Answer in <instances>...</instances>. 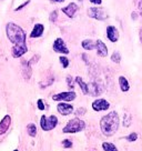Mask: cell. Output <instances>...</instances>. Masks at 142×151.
<instances>
[{
    "mask_svg": "<svg viewBox=\"0 0 142 151\" xmlns=\"http://www.w3.org/2000/svg\"><path fill=\"white\" fill-rule=\"evenodd\" d=\"M119 123H120V119H119L118 113L115 112V111H111L107 116L102 117L101 120H100L101 131H102L104 136L111 137L118 130Z\"/></svg>",
    "mask_w": 142,
    "mask_h": 151,
    "instance_id": "6da1fadb",
    "label": "cell"
},
{
    "mask_svg": "<svg viewBox=\"0 0 142 151\" xmlns=\"http://www.w3.org/2000/svg\"><path fill=\"white\" fill-rule=\"evenodd\" d=\"M6 32H7V37L9 39V41L14 43V46H20V45H27L26 43V32L24 29L20 26L14 24V22H9L6 26Z\"/></svg>",
    "mask_w": 142,
    "mask_h": 151,
    "instance_id": "7a4b0ae2",
    "label": "cell"
},
{
    "mask_svg": "<svg viewBox=\"0 0 142 151\" xmlns=\"http://www.w3.org/2000/svg\"><path fill=\"white\" fill-rule=\"evenodd\" d=\"M85 128V122L79 118H73L69 120L66 127L62 129L63 133H77L82 131Z\"/></svg>",
    "mask_w": 142,
    "mask_h": 151,
    "instance_id": "3957f363",
    "label": "cell"
},
{
    "mask_svg": "<svg viewBox=\"0 0 142 151\" xmlns=\"http://www.w3.org/2000/svg\"><path fill=\"white\" fill-rule=\"evenodd\" d=\"M58 124V118L56 116H50V117H46V116H42L41 119H40V126H41V129L43 131H50L52 129L57 127Z\"/></svg>",
    "mask_w": 142,
    "mask_h": 151,
    "instance_id": "277c9868",
    "label": "cell"
},
{
    "mask_svg": "<svg viewBox=\"0 0 142 151\" xmlns=\"http://www.w3.org/2000/svg\"><path fill=\"white\" fill-rule=\"evenodd\" d=\"M77 94L75 91H65V92H59L57 94L52 96V100L55 101H66V102H70L72 100H75Z\"/></svg>",
    "mask_w": 142,
    "mask_h": 151,
    "instance_id": "5b68a950",
    "label": "cell"
},
{
    "mask_svg": "<svg viewBox=\"0 0 142 151\" xmlns=\"http://www.w3.org/2000/svg\"><path fill=\"white\" fill-rule=\"evenodd\" d=\"M88 16L90 18L97 19V20H105L108 18V14L102 8H98V7H92L88 9Z\"/></svg>",
    "mask_w": 142,
    "mask_h": 151,
    "instance_id": "8992f818",
    "label": "cell"
},
{
    "mask_svg": "<svg viewBox=\"0 0 142 151\" xmlns=\"http://www.w3.org/2000/svg\"><path fill=\"white\" fill-rule=\"evenodd\" d=\"M52 48L58 53H61V55H68L69 53V49L67 47L66 42L62 40V38H57L55 40V42H53Z\"/></svg>",
    "mask_w": 142,
    "mask_h": 151,
    "instance_id": "52a82bcc",
    "label": "cell"
},
{
    "mask_svg": "<svg viewBox=\"0 0 142 151\" xmlns=\"http://www.w3.org/2000/svg\"><path fill=\"white\" fill-rule=\"evenodd\" d=\"M110 104L105 99H97L95 101L92 102V109L95 111H103L109 109Z\"/></svg>",
    "mask_w": 142,
    "mask_h": 151,
    "instance_id": "ba28073f",
    "label": "cell"
},
{
    "mask_svg": "<svg viewBox=\"0 0 142 151\" xmlns=\"http://www.w3.org/2000/svg\"><path fill=\"white\" fill-rule=\"evenodd\" d=\"M57 110L58 112L62 114V116H69V114L73 112V106L66 104V102H60L57 106Z\"/></svg>",
    "mask_w": 142,
    "mask_h": 151,
    "instance_id": "9c48e42d",
    "label": "cell"
},
{
    "mask_svg": "<svg viewBox=\"0 0 142 151\" xmlns=\"http://www.w3.org/2000/svg\"><path fill=\"white\" fill-rule=\"evenodd\" d=\"M78 9H79V6H77V4H75V2H71L67 7H63L61 10L62 12L65 14H67L69 18H73L76 12L78 11Z\"/></svg>",
    "mask_w": 142,
    "mask_h": 151,
    "instance_id": "30bf717a",
    "label": "cell"
},
{
    "mask_svg": "<svg viewBox=\"0 0 142 151\" xmlns=\"http://www.w3.org/2000/svg\"><path fill=\"white\" fill-rule=\"evenodd\" d=\"M28 51V47L27 45H20V46H14L11 49V53L14 58H20L21 56H24V53H27Z\"/></svg>",
    "mask_w": 142,
    "mask_h": 151,
    "instance_id": "8fae6325",
    "label": "cell"
},
{
    "mask_svg": "<svg viewBox=\"0 0 142 151\" xmlns=\"http://www.w3.org/2000/svg\"><path fill=\"white\" fill-rule=\"evenodd\" d=\"M10 124H11V117L9 114H7L0 121V136L5 134L6 132L9 130Z\"/></svg>",
    "mask_w": 142,
    "mask_h": 151,
    "instance_id": "7c38bea8",
    "label": "cell"
},
{
    "mask_svg": "<svg viewBox=\"0 0 142 151\" xmlns=\"http://www.w3.org/2000/svg\"><path fill=\"white\" fill-rule=\"evenodd\" d=\"M107 37L111 42H117L119 40V31L114 26H109L107 28Z\"/></svg>",
    "mask_w": 142,
    "mask_h": 151,
    "instance_id": "4fadbf2b",
    "label": "cell"
},
{
    "mask_svg": "<svg viewBox=\"0 0 142 151\" xmlns=\"http://www.w3.org/2000/svg\"><path fill=\"white\" fill-rule=\"evenodd\" d=\"M103 88L98 82H91L90 85H88V93H90L91 96H99Z\"/></svg>",
    "mask_w": 142,
    "mask_h": 151,
    "instance_id": "5bb4252c",
    "label": "cell"
},
{
    "mask_svg": "<svg viewBox=\"0 0 142 151\" xmlns=\"http://www.w3.org/2000/svg\"><path fill=\"white\" fill-rule=\"evenodd\" d=\"M95 49H97L98 56L105 57L108 55V48L104 45L103 41H101V40H97V41H95Z\"/></svg>",
    "mask_w": 142,
    "mask_h": 151,
    "instance_id": "9a60e30c",
    "label": "cell"
},
{
    "mask_svg": "<svg viewBox=\"0 0 142 151\" xmlns=\"http://www.w3.org/2000/svg\"><path fill=\"white\" fill-rule=\"evenodd\" d=\"M44 31V26L42 24H36L33 27L32 31L30 33V38H39L43 35Z\"/></svg>",
    "mask_w": 142,
    "mask_h": 151,
    "instance_id": "2e32d148",
    "label": "cell"
},
{
    "mask_svg": "<svg viewBox=\"0 0 142 151\" xmlns=\"http://www.w3.org/2000/svg\"><path fill=\"white\" fill-rule=\"evenodd\" d=\"M22 73H24V79L28 80L29 78L31 77V66L29 65L28 61H22Z\"/></svg>",
    "mask_w": 142,
    "mask_h": 151,
    "instance_id": "e0dca14e",
    "label": "cell"
},
{
    "mask_svg": "<svg viewBox=\"0 0 142 151\" xmlns=\"http://www.w3.org/2000/svg\"><path fill=\"white\" fill-rule=\"evenodd\" d=\"M119 85H120V89L122 90L123 92H127L130 89V85H129V81L127 80L126 77H119Z\"/></svg>",
    "mask_w": 142,
    "mask_h": 151,
    "instance_id": "ac0fdd59",
    "label": "cell"
},
{
    "mask_svg": "<svg viewBox=\"0 0 142 151\" xmlns=\"http://www.w3.org/2000/svg\"><path fill=\"white\" fill-rule=\"evenodd\" d=\"M82 48L85 49V50H93L95 49V42L93 40H91V39H85L82 41Z\"/></svg>",
    "mask_w": 142,
    "mask_h": 151,
    "instance_id": "d6986e66",
    "label": "cell"
},
{
    "mask_svg": "<svg viewBox=\"0 0 142 151\" xmlns=\"http://www.w3.org/2000/svg\"><path fill=\"white\" fill-rule=\"evenodd\" d=\"M76 82L79 85V87L81 88V90H82L83 94H88V83H85L81 77H76Z\"/></svg>",
    "mask_w": 142,
    "mask_h": 151,
    "instance_id": "ffe728a7",
    "label": "cell"
},
{
    "mask_svg": "<svg viewBox=\"0 0 142 151\" xmlns=\"http://www.w3.org/2000/svg\"><path fill=\"white\" fill-rule=\"evenodd\" d=\"M27 131H28V134L30 137H36V134H37V127H36V124L34 123H29L28 126H27Z\"/></svg>",
    "mask_w": 142,
    "mask_h": 151,
    "instance_id": "44dd1931",
    "label": "cell"
},
{
    "mask_svg": "<svg viewBox=\"0 0 142 151\" xmlns=\"http://www.w3.org/2000/svg\"><path fill=\"white\" fill-rule=\"evenodd\" d=\"M102 148H103L104 151H118L117 147L114 146L113 143H111V142H103Z\"/></svg>",
    "mask_w": 142,
    "mask_h": 151,
    "instance_id": "7402d4cb",
    "label": "cell"
},
{
    "mask_svg": "<svg viewBox=\"0 0 142 151\" xmlns=\"http://www.w3.org/2000/svg\"><path fill=\"white\" fill-rule=\"evenodd\" d=\"M111 60L115 62V63H120V61H121V55L118 51H114L112 53V56H111Z\"/></svg>",
    "mask_w": 142,
    "mask_h": 151,
    "instance_id": "603a6c76",
    "label": "cell"
},
{
    "mask_svg": "<svg viewBox=\"0 0 142 151\" xmlns=\"http://www.w3.org/2000/svg\"><path fill=\"white\" fill-rule=\"evenodd\" d=\"M59 60H60V63L62 65L63 68H68V66H69V59H68L67 57L61 56L59 58Z\"/></svg>",
    "mask_w": 142,
    "mask_h": 151,
    "instance_id": "cb8c5ba5",
    "label": "cell"
},
{
    "mask_svg": "<svg viewBox=\"0 0 142 151\" xmlns=\"http://www.w3.org/2000/svg\"><path fill=\"white\" fill-rule=\"evenodd\" d=\"M131 124V116L130 114H126L124 119H123V126L124 127H129Z\"/></svg>",
    "mask_w": 142,
    "mask_h": 151,
    "instance_id": "d4e9b609",
    "label": "cell"
},
{
    "mask_svg": "<svg viewBox=\"0 0 142 151\" xmlns=\"http://www.w3.org/2000/svg\"><path fill=\"white\" fill-rule=\"evenodd\" d=\"M134 5L137 7L139 14L142 16V0H134Z\"/></svg>",
    "mask_w": 142,
    "mask_h": 151,
    "instance_id": "484cf974",
    "label": "cell"
},
{
    "mask_svg": "<svg viewBox=\"0 0 142 151\" xmlns=\"http://www.w3.org/2000/svg\"><path fill=\"white\" fill-rule=\"evenodd\" d=\"M67 83H68V87H69L70 89H73L75 82H73V79H72L71 76H68V77H67Z\"/></svg>",
    "mask_w": 142,
    "mask_h": 151,
    "instance_id": "4316f807",
    "label": "cell"
},
{
    "mask_svg": "<svg viewBox=\"0 0 142 151\" xmlns=\"http://www.w3.org/2000/svg\"><path fill=\"white\" fill-rule=\"evenodd\" d=\"M62 147L66 148V149L71 148V147H72V142H71V140H69V139H65V140L62 141Z\"/></svg>",
    "mask_w": 142,
    "mask_h": 151,
    "instance_id": "83f0119b",
    "label": "cell"
},
{
    "mask_svg": "<svg viewBox=\"0 0 142 151\" xmlns=\"http://www.w3.org/2000/svg\"><path fill=\"white\" fill-rule=\"evenodd\" d=\"M57 18H58V11H57V10H53L51 14H50L49 20H50V21H53V22H55V21L57 20Z\"/></svg>",
    "mask_w": 142,
    "mask_h": 151,
    "instance_id": "f1b7e54d",
    "label": "cell"
},
{
    "mask_svg": "<svg viewBox=\"0 0 142 151\" xmlns=\"http://www.w3.org/2000/svg\"><path fill=\"white\" fill-rule=\"evenodd\" d=\"M138 139V134L136 132H132L131 134H129V137H127V140L128 141H136Z\"/></svg>",
    "mask_w": 142,
    "mask_h": 151,
    "instance_id": "f546056e",
    "label": "cell"
},
{
    "mask_svg": "<svg viewBox=\"0 0 142 151\" xmlns=\"http://www.w3.org/2000/svg\"><path fill=\"white\" fill-rule=\"evenodd\" d=\"M85 111H87V110H85V108H79L76 111V116H77V117H79V116L81 117V116H83V114H85Z\"/></svg>",
    "mask_w": 142,
    "mask_h": 151,
    "instance_id": "4dcf8cb0",
    "label": "cell"
},
{
    "mask_svg": "<svg viewBox=\"0 0 142 151\" xmlns=\"http://www.w3.org/2000/svg\"><path fill=\"white\" fill-rule=\"evenodd\" d=\"M29 4H30V0H27V1H24L22 5H20L19 7H17V8L14 9V11H19V10H21L22 8H24V7H26L27 5H29Z\"/></svg>",
    "mask_w": 142,
    "mask_h": 151,
    "instance_id": "1f68e13d",
    "label": "cell"
},
{
    "mask_svg": "<svg viewBox=\"0 0 142 151\" xmlns=\"http://www.w3.org/2000/svg\"><path fill=\"white\" fill-rule=\"evenodd\" d=\"M37 106H38L39 110H44V104H43L42 99H39L38 101H37Z\"/></svg>",
    "mask_w": 142,
    "mask_h": 151,
    "instance_id": "d6a6232c",
    "label": "cell"
},
{
    "mask_svg": "<svg viewBox=\"0 0 142 151\" xmlns=\"http://www.w3.org/2000/svg\"><path fill=\"white\" fill-rule=\"evenodd\" d=\"M91 4H93V5H101V2H102V0H90Z\"/></svg>",
    "mask_w": 142,
    "mask_h": 151,
    "instance_id": "836d02e7",
    "label": "cell"
},
{
    "mask_svg": "<svg viewBox=\"0 0 142 151\" xmlns=\"http://www.w3.org/2000/svg\"><path fill=\"white\" fill-rule=\"evenodd\" d=\"M51 2L53 4H60V2H63V1H66V0H50Z\"/></svg>",
    "mask_w": 142,
    "mask_h": 151,
    "instance_id": "e575fe53",
    "label": "cell"
},
{
    "mask_svg": "<svg viewBox=\"0 0 142 151\" xmlns=\"http://www.w3.org/2000/svg\"><path fill=\"white\" fill-rule=\"evenodd\" d=\"M139 36H140V41H141V43H142V27H141V29H140V32H139Z\"/></svg>",
    "mask_w": 142,
    "mask_h": 151,
    "instance_id": "d590c367",
    "label": "cell"
},
{
    "mask_svg": "<svg viewBox=\"0 0 142 151\" xmlns=\"http://www.w3.org/2000/svg\"><path fill=\"white\" fill-rule=\"evenodd\" d=\"M78 1H80V2H82V1H83V0H78Z\"/></svg>",
    "mask_w": 142,
    "mask_h": 151,
    "instance_id": "8d00e7d4",
    "label": "cell"
},
{
    "mask_svg": "<svg viewBox=\"0 0 142 151\" xmlns=\"http://www.w3.org/2000/svg\"><path fill=\"white\" fill-rule=\"evenodd\" d=\"M14 151H19V150H18V149H16V150H14Z\"/></svg>",
    "mask_w": 142,
    "mask_h": 151,
    "instance_id": "74e56055",
    "label": "cell"
}]
</instances>
